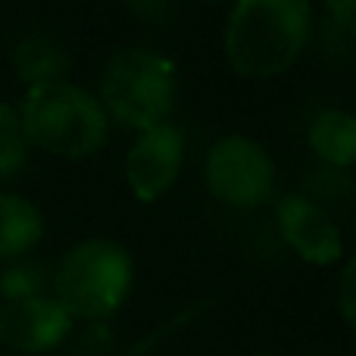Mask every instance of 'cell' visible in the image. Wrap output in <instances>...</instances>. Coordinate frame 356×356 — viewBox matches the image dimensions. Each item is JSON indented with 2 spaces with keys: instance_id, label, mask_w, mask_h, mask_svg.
<instances>
[{
  "instance_id": "1",
  "label": "cell",
  "mask_w": 356,
  "mask_h": 356,
  "mask_svg": "<svg viewBox=\"0 0 356 356\" xmlns=\"http://www.w3.org/2000/svg\"><path fill=\"white\" fill-rule=\"evenodd\" d=\"M309 25V0H238L225 25L228 63L244 79L282 75L303 54Z\"/></svg>"
},
{
  "instance_id": "14",
  "label": "cell",
  "mask_w": 356,
  "mask_h": 356,
  "mask_svg": "<svg viewBox=\"0 0 356 356\" xmlns=\"http://www.w3.org/2000/svg\"><path fill=\"white\" fill-rule=\"evenodd\" d=\"M338 309L344 316V322L356 332V257H350L341 269L338 282Z\"/></svg>"
},
{
  "instance_id": "13",
  "label": "cell",
  "mask_w": 356,
  "mask_h": 356,
  "mask_svg": "<svg viewBox=\"0 0 356 356\" xmlns=\"http://www.w3.org/2000/svg\"><path fill=\"white\" fill-rule=\"evenodd\" d=\"M47 284V272L41 263H13L0 275V294L6 300H25V297H38Z\"/></svg>"
},
{
  "instance_id": "7",
  "label": "cell",
  "mask_w": 356,
  "mask_h": 356,
  "mask_svg": "<svg viewBox=\"0 0 356 356\" xmlns=\"http://www.w3.org/2000/svg\"><path fill=\"white\" fill-rule=\"evenodd\" d=\"M181 131L172 122H160L141 131V138L135 141V147L129 150V160H125L131 194L144 203L166 194L178 178V169H181Z\"/></svg>"
},
{
  "instance_id": "4",
  "label": "cell",
  "mask_w": 356,
  "mask_h": 356,
  "mask_svg": "<svg viewBox=\"0 0 356 356\" xmlns=\"http://www.w3.org/2000/svg\"><path fill=\"white\" fill-rule=\"evenodd\" d=\"M131 291V257L106 238L75 244L54 275V300L72 319H106Z\"/></svg>"
},
{
  "instance_id": "2",
  "label": "cell",
  "mask_w": 356,
  "mask_h": 356,
  "mask_svg": "<svg viewBox=\"0 0 356 356\" xmlns=\"http://www.w3.org/2000/svg\"><path fill=\"white\" fill-rule=\"evenodd\" d=\"M19 119L25 141L56 156L94 154L104 147L110 131V116L100 100L69 81L29 88Z\"/></svg>"
},
{
  "instance_id": "11",
  "label": "cell",
  "mask_w": 356,
  "mask_h": 356,
  "mask_svg": "<svg viewBox=\"0 0 356 356\" xmlns=\"http://www.w3.org/2000/svg\"><path fill=\"white\" fill-rule=\"evenodd\" d=\"M16 69L19 79L29 81L31 88L54 85L69 72V56L47 38H25L16 47Z\"/></svg>"
},
{
  "instance_id": "16",
  "label": "cell",
  "mask_w": 356,
  "mask_h": 356,
  "mask_svg": "<svg viewBox=\"0 0 356 356\" xmlns=\"http://www.w3.org/2000/svg\"><path fill=\"white\" fill-rule=\"evenodd\" d=\"M129 6H135V10H147V6H154L156 0H125Z\"/></svg>"
},
{
  "instance_id": "10",
  "label": "cell",
  "mask_w": 356,
  "mask_h": 356,
  "mask_svg": "<svg viewBox=\"0 0 356 356\" xmlns=\"http://www.w3.org/2000/svg\"><path fill=\"white\" fill-rule=\"evenodd\" d=\"M44 219L35 203L16 194H0V257H19L38 244Z\"/></svg>"
},
{
  "instance_id": "8",
  "label": "cell",
  "mask_w": 356,
  "mask_h": 356,
  "mask_svg": "<svg viewBox=\"0 0 356 356\" xmlns=\"http://www.w3.org/2000/svg\"><path fill=\"white\" fill-rule=\"evenodd\" d=\"M72 332V316L54 297H25L0 309V341L19 353H47Z\"/></svg>"
},
{
  "instance_id": "12",
  "label": "cell",
  "mask_w": 356,
  "mask_h": 356,
  "mask_svg": "<svg viewBox=\"0 0 356 356\" xmlns=\"http://www.w3.org/2000/svg\"><path fill=\"white\" fill-rule=\"evenodd\" d=\"M25 156H29V141H25L19 110L0 104V178L16 175L25 166Z\"/></svg>"
},
{
  "instance_id": "15",
  "label": "cell",
  "mask_w": 356,
  "mask_h": 356,
  "mask_svg": "<svg viewBox=\"0 0 356 356\" xmlns=\"http://www.w3.org/2000/svg\"><path fill=\"white\" fill-rule=\"evenodd\" d=\"M328 19H341V22H353L356 19V0H325Z\"/></svg>"
},
{
  "instance_id": "9",
  "label": "cell",
  "mask_w": 356,
  "mask_h": 356,
  "mask_svg": "<svg viewBox=\"0 0 356 356\" xmlns=\"http://www.w3.org/2000/svg\"><path fill=\"white\" fill-rule=\"evenodd\" d=\"M309 147L325 166L347 169L356 163V116L347 110H322L309 125Z\"/></svg>"
},
{
  "instance_id": "5",
  "label": "cell",
  "mask_w": 356,
  "mask_h": 356,
  "mask_svg": "<svg viewBox=\"0 0 356 356\" xmlns=\"http://www.w3.org/2000/svg\"><path fill=\"white\" fill-rule=\"evenodd\" d=\"M203 175H207L213 197L238 209L266 203L275 188V166L269 154L247 135L219 138L207 154Z\"/></svg>"
},
{
  "instance_id": "17",
  "label": "cell",
  "mask_w": 356,
  "mask_h": 356,
  "mask_svg": "<svg viewBox=\"0 0 356 356\" xmlns=\"http://www.w3.org/2000/svg\"><path fill=\"white\" fill-rule=\"evenodd\" d=\"M200 3H222V0H200Z\"/></svg>"
},
{
  "instance_id": "6",
  "label": "cell",
  "mask_w": 356,
  "mask_h": 356,
  "mask_svg": "<svg viewBox=\"0 0 356 356\" xmlns=\"http://www.w3.org/2000/svg\"><path fill=\"white\" fill-rule=\"evenodd\" d=\"M275 222L282 238L300 259L316 266H332L344 253L341 228L319 203H313L303 194H288L278 200Z\"/></svg>"
},
{
  "instance_id": "3",
  "label": "cell",
  "mask_w": 356,
  "mask_h": 356,
  "mask_svg": "<svg viewBox=\"0 0 356 356\" xmlns=\"http://www.w3.org/2000/svg\"><path fill=\"white\" fill-rule=\"evenodd\" d=\"M175 104V66L150 47H125L100 75V106L129 129L147 131L166 122Z\"/></svg>"
}]
</instances>
